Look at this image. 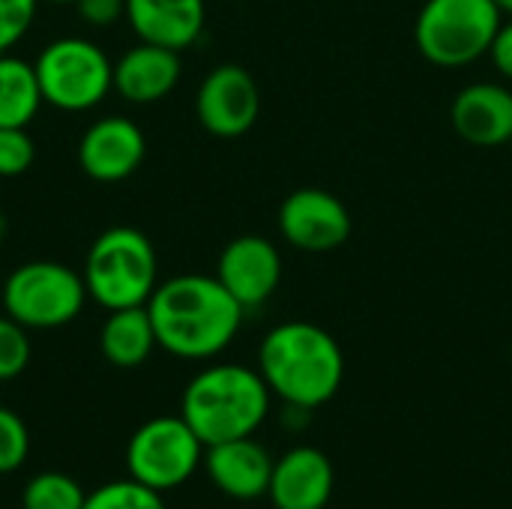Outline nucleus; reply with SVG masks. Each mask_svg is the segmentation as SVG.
Wrapping results in <instances>:
<instances>
[{
  "label": "nucleus",
  "instance_id": "nucleus-1",
  "mask_svg": "<svg viewBox=\"0 0 512 509\" xmlns=\"http://www.w3.org/2000/svg\"><path fill=\"white\" fill-rule=\"evenodd\" d=\"M159 348L180 360H213L240 333L246 309L216 276L183 273L159 282L147 300Z\"/></svg>",
  "mask_w": 512,
  "mask_h": 509
},
{
  "label": "nucleus",
  "instance_id": "nucleus-2",
  "mask_svg": "<svg viewBox=\"0 0 512 509\" xmlns=\"http://www.w3.org/2000/svg\"><path fill=\"white\" fill-rule=\"evenodd\" d=\"M258 372L270 393L288 408L315 411L339 393L345 381V354L324 327L312 321H285L261 339Z\"/></svg>",
  "mask_w": 512,
  "mask_h": 509
},
{
  "label": "nucleus",
  "instance_id": "nucleus-3",
  "mask_svg": "<svg viewBox=\"0 0 512 509\" xmlns=\"http://www.w3.org/2000/svg\"><path fill=\"white\" fill-rule=\"evenodd\" d=\"M270 387L258 369L216 363L198 372L180 402V417L204 447L252 438L270 414Z\"/></svg>",
  "mask_w": 512,
  "mask_h": 509
},
{
  "label": "nucleus",
  "instance_id": "nucleus-4",
  "mask_svg": "<svg viewBox=\"0 0 512 509\" xmlns=\"http://www.w3.org/2000/svg\"><path fill=\"white\" fill-rule=\"evenodd\" d=\"M81 276L87 297H93L108 312L147 306L159 285L156 249L138 228H108L90 243Z\"/></svg>",
  "mask_w": 512,
  "mask_h": 509
},
{
  "label": "nucleus",
  "instance_id": "nucleus-5",
  "mask_svg": "<svg viewBox=\"0 0 512 509\" xmlns=\"http://www.w3.org/2000/svg\"><path fill=\"white\" fill-rule=\"evenodd\" d=\"M501 24L495 0H426L414 21V42L429 63L462 69L489 54Z\"/></svg>",
  "mask_w": 512,
  "mask_h": 509
},
{
  "label": "nucleus",
  "instance_id": "nucleus-6",
  "mask_svg": "<svg viewBox=\"0 0 512 509\" xmlns=\"http://www.w3.org/2000/svg\"><path fill=\"white\" fill-rule=\"evenodd\" d=\"M45 105L69 114L96 108L114 90V63L84 36H60L33 60Z\"/></svg>",
  "mask_w": 512,
  "mask_h": 509
},
{
  "label": "nucleus",
  "instance_id": "nucleus-7",
  "mask_svg": "<svg viewBox=\"0 0 512 509\" xmlns=\"http://www.w3.org/2000/svg\"><path fill=\"white\" fill-rule=\"evenodd\" d=\"M87 303L84 276L60 261H27L3 282V312L27 330L72 324Z\"/></svg>",
  "mask_w": 512,
  "mask_h": 509
},
{
  "label": "nucleus",
  "instance_id": "nucleus-8",
  "mask_svg": "<svg viewBox=\"0 0 512 509\" xmlns=\"http://www.w3.org/2000/svg\"><path fill=\"white\" fill-rule=\"evenodd\" d=\"M204 444L192 426L177 417H153L138 426L126 444V471L132 480L168 492L183 486L204 462Z\"/></svg>",
  "mask_w": 512,
  "mask_h": 509
},
{
  "label": "nucleus",
  "instance_id": "nucleus-9",
  "mask_svg": "<svg viewBox=\"0 0 512 509\" xmlns=\"http://www.w3.org/2000/svg\"><path fill=\"white\" fill-rule=\"evenodd\" d=\"M354 219L345 201L327 189H294L279 207V234L288 246L312 255L336 252L351 240Z\"/></svg>",
  "mask_w": 512,
  "mask_h": 509
},
{
  "label": "nucleus",
  "instance_id": "nucleus-10",
  "mask_svg": "<svg viewBox=\"0 0 512 509\" xmlns=\"http://www.w3.org/2000/svg\"><path fill=\"white\" fill-rule=\"evenodd\" d=\"M198 123L216 138L246 135L261 114V90L246 66L222 63L210 69L195 93Z\"/></svg>",
  "mask_w": 512,
  "mask_h": 509
},
{
  "label": "nucleus",
  "instance_id": "nucleus-11",
  "mask_svg": "<svg viewBox=\"0 0 512 509\" xmlns=\"http://www.w3.org/2000/svg\"><path fill=\"white\" fill-rule=\"evenodd\" d=\"M216 279L249 312L264 306L282 282V255L273 240L261 234L234 237L216 264Z\"/></svg>",
  "mask_w": 512,
  "mask_h": 509
},
{
  "label": "nucleus",
  "instance_id": "nucleus-12",
  "mask_svg": "<svg viewBox=\"0 0 512 509\" xmlns=\"http://www.w3.org/2000/svg\"><path fill=\"white\" fill-rule=\"evenodd\" d=\"M147 156L141 126L123 114L90 123L78 141V165L96 183H120L132 177Z\"/></svg>",
  "mask_w": 512,
  "mask_h": 509
},
{
  "label": "nucleus",
  "instance_id": "nucleus-13",
  "mask_svg": "<svg viewBox=\"0 0 512 509\" xmlns=\"http://www.w3.org/2000/svg\"><path fill=\"white\" fill-rule=\"evenodd\" d=\"M456 135L471 147H504L512 141V90L498 81L462 87L450 105Z\"/></svg>",
  "mask_w": 512,
  "mask_h": 509
},
{
  "label": "nucleus",
  "instance_id": "nucleus-14",
  "mask_svg": "<svg viewBox=\"0 0 512 509\" xmlns=\"http://www.w3.org/2000/svg\"><path fill=\"white\" fill-rule=\"evenodd\" d=\"M333 465L315 447H294L273 462L267 498L276 509H324L333 498Z\"/></svg>",
  "mask_w": 512,
  "mask_h": 509
},
{
  "label": "nucleus",
  "instance_id": "nucleus-15",
  "mask_svg": "<svg viewBox=\"0 0 512 509\" xmlns=\"http://www.w3.org/2000/svg\"><path fill=\"white\" fill-rule=\"evenodd\" d=\"M204 468L210 483L234 501L267 498L273 459L255 438H237L204 450Z\"/></svg>",
  "mask_w": 512,
  "mask_h": 509
},
{
  "label": "nucleus",
  "instance_id": "nucleus-16",
  "mask_svg": "<svg viewBox=\"0 0 512 509\" xmlns=\"http://www.w3.org/2000/svg\"><path fill=\"white\" fill-rule=\"evenodd\" d=\"M180 72V51L138 42L114 63V90L132 105H153L177 87Z\"/></svg>",
  "mask_w": 512,
  "mask_h": 509
},
{
  "label": "nucleus",
  "instance_id": "nucleus-17",
  "mask_svg": "<svg viewBox=\"0 0 512 509\" xmlns=\"http://www.w3.org/2000/svg\"><path fill=\"white\" fill-rule=\"evenodd\" d=\"M126 21L141 42L183 51L204 33L207 6L204 0H126Z\"/></svg>",
  "mask_w": 512,
  "mask_h": 509
},
{
  "label": "nucleus",
  "instance_id": "nucleus-18",
  "mask_svg": "<svg viewBox=\"0 0 512 509\" xmlns=\"http://www.w3.org/2000/svg\"><path fill=\"white\" fill-rule=\"evenodd\" d=\"M99 348H102V357L117 369H135L147 363L153 348H159L147 306L108 312L102 333H99Z\"/></svg>",
  "mask_w": 512,
  "mask_h": 509
},
{
  "label": "nucleus",
  "instance_id": "nucleus-19",
  "mask_svg": "<svg viewBox=\"0 0 512 509\" xmlns=\"http://www.w3.org/2000/svg\"><path fill=\"white\" fill-rule=\"evenodd\" d=\"M42 102L36 66L15 54H0V126H27Z\"/></svg>",
  "mask_w": 512,
  "mask_h": 509
},
{
  "label": "nucleus",
  "instance_id": "nucleus-20",
  "mask_svg": "<svg viewBox=\"0 0 512 509\" xmlns=\"http://www.w3.org/2000/svg\"><path fill=\"white\" fill-rule=\"evenodd\" d=\"M87 492L60 471H42L27 480L21 507L24 509H84Z\"/></svg>",
  "mask_w": 512,
  "mask_h": 509
},
{
  "label": "nucleus",
  "instance_id": "nucleus-21",
  "mask_svg": "<svg viewBox=\"0 0 512 509\" xmlns=\"http://www.w3.org/2000/svg\"><path fill=\"white\" fill-rule=\"evenodd\" d=\"M84 509H165V501H162V492L126 477V480H114L90 492Z\"/></svg>",
  "mask_w": 512,
  "mask_h": 509
},
{
  "label": "nucleus",
  "instance_id": "nucleus-22",
  "mask_svg": "<svg viewBox=\"0 0 512 509\" xmlns=\"http://www.w3.org/2000/svg\"><path fill=\"white\" fill-rule=\"evenodd\" d=\"M30 363V339L27 327H21L15 318L0 315V381L18 378Z\"/></svg>",
  "mask_w": 512,
  "mask_h": 509
},
{
  "label": "nucleus",
  "instance_id": "nucleus-23",
  "mask_svg": "<svg viewBox=\"0 0 512 509\" xmlns=\"http://www.w3.org/2000/svg\"><path fill=\"white\" fill-rule=\"evenodd\" d=\"M30 453V432L24 420L0 405V474H12L27 462Z\"/></svg>",
  "mask_w": 512,
  "mask_h": 509
},
{
  "label": "nucleus",
  "instance_id": "nucleus-24",
  "mask_svg": "<svg viewBox=\"0 0 512 509\" xmlns=\"http://www.w3.org/2000/svg\"><path fill=\"white\" fill-rule=\"evenodd\" d=\"M36 159V144L27 126H0V177H21Z\"/></svg>",
  "mask_w": 512,
  "mask_h": 509
},
{
  "label": "nucleus",
  "instance_id": "nucleus-25",
  "mask_svg": "<svg viewBox=\"0 0 512 509\" xmlns=\"http://www.w3.org/2000/svg\"><path fill=\"white\" fill-rule=\"evenodd\" d=\"M39 0H0V54L24 39L36 18Z\"/></svg>",
  "mask_w": 512,
  "mask_h": 509
},
{
  "label": "nucleus",
  "instance_id": "nucleus-26",
  "mask_svg": "<svg viewBox=\"0 0 512 509\" xmlns=\"http://www.w3.org/2000/svg\"><path fill=\"white\" fill-rule=\"evenodd\" d=\"M78 18L90 27H111L126 18V0H75Z\"/></svg>",
  "mask_w": 512,
  "mask_h": 509
},
{
  "label": "nucleus",
  "instance_id": "nucleus-27",
  "mask_svg": "<svg viewBox=\"0 0 512 509\" xmlns=\"http://www.w3.org/2000/svg\"><path fill=\"white\" fill-rule=\"evenodd\" d=\"M489 57H492L495 69H498L507 81H512V18H504L501 30H498V36H495L492 48H489Z\"/></svg>",
  "mask_w": 512,
  "mask_h": 509
},
{
  "label": "nucleus",
  "instance_id": "nucleus-28",
  "mask_svg": "<svg viewBox=\"0 0 512 509\" xmlns=\"http://www.w3.org/2000/svg\"><path fill=\"white\" fill-rule=\"evenodd\" d=\"M495 6L501 9L504 18H512V0H495Z\"/></svg>",
  "mask_w": 512,
  "mask_h": 509
},
{
  "label": "nucleus",
  "instance_id": "nucleus-29",
  "mask_svg": "<svg viewBox=\"0 0 512 509\" xmlns=\"http://www.w3.org/2000/svg\"><path fill=\"white\" fill-rule=\"evenodd\" d=\"M6 231H9V228H6V216L0 213V243H3V237H6Z\"/></svg>",
  "mask_w": 512,
  "mask_h": 509
},
{
  "label": "nucleus",
  "instance_id": "nucleus-30",
  "mask_svg": "<svg viewBox=\"0 0 512 509\" xmlns=\"http://www.w3.org/2000/svg\"><path fill=\"white\" fill-rule=\"evenodd\" d=\"M48 3H75V0H48Z\"/></svg>",
  "mask_w": 512,
  "mask_h": 509
},
{
  "label": "nucleus",
  "instance_id": "nucleus-31",
  "mask_svg": "<svg viewBox=\"0 0 512 509\" xmlns=\"http://www.w3.org/2000/svg\"><path fill=\"white\" fill-rule=\"evenodd\" d=\"M510 357H512V348H510Z\"/></svg>",
  "mask_w": 512,
  "mask_h": 509
}]
</instances>
